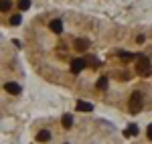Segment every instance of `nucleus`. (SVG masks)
I'll return each mask as SVG.
<instances>
[{
	"label": "nucleus",
	"instance_id": "obj_1",
	"mask_svg": "<svg viewBox=\"0 0 152 144\" xmlns=\"http://www.w3.org/2000/svg\"><path fill=\"white\" fill-rule=\"evenodd\" d=\"M130 114H140L142 108H144V96H142L140 91H134L132 96H130Z\"/></svg>",
	"mask_w": 152,
	"mask_h": 144
},
{
	"label": "nucleus",
	"instance_id": "obj_2",
	"mask_svg": "<svg viewBox=\"0 0 152 144\" xmlns=\"http://www.w3.org/2000/svg\"><path fill=\"white\" fill-rule=\"evenodd\" d=\"M136 59H138V63H136V73H138V75H142V77L150 75V71H152L150 59H148V57H144V55H138Z\"/></svg>",
	"mask_w": 152,
	"mask_h": 144
},
{
	"label": "nucleus",
	"instance_id": "obj_3",
	"mask_svg": "<svg viewBox=\"0 0 152 144\" xmlns=\"http://www.w3.org/2000/svg\"><path fill=\"white\" fill-rule=\"evenodd\" d=\"M85 67V59H73L71 61V73H81V69Z\"/></svg>",
	"mask_w": 152,
	"mask_h": 144
},
{
	"label": "nucleus",
	"instance_id": "obj_4",
	"mask_svg": "<svg viewBox=\"0 0 152 144\" xmlns=\"http://www.w3.org/2000/svg\"><path fill=\"white\" fill-rule=\"evenodd\" d=\"M4 89H6L8 94H12V96H18V94H20V85L14 83V81H6V83H4Z\"/></svg>",
	"mask_w": 152,
	"mask_h": 144
},
{
	"label": "nucleus",
	"instance_id": "obj_5",
	"mask_svg": "<svg viewBox=\"0 0 152 144\" xmlns=\"http://www.w3.org/2000/svg\"><path fill=\"white\" fill-rule=\"evenodd\" d=\"M49 29L53 31V33H63V23L59 20V18H55V20H51V24H49Z\"/></svg>",
	"mask_w": 152,
	"mask_h": 144
},
{
	"label": "nucleus",
	"instance_id": "obj_6",
	"mask_svg": "<svg viewBox=\"0 0 152 144\" xmlns=\"http://www.w3.org/2000/svg\"><path fill=\"white\" fill-rule=\"evenodd\" d=\"M37 140H39V142H49V140H51V132H49V130H39V132H37Z\"/></svg>",
	"mask_w": 152,
	"mask_h": 144
},
{
	"label": "nucleus",
	"instance_id": "obj_7",
	"mask_svg": "<svg viewBox=\"0 0 152 144\" xmlns=\"http://www.w3.org/2000/svg\"><path fill=\"white\" fill-rule=\"evenodd\" d=\"M77 112H94V106L87 102H77Z\"/></svg>",
	"mask_w": 152,
	"mask_h": 144
},
{
	"label": "nucleus",
	"instance_id": "obj_8",
	"mask_svg": "<svg viewBox=\"0 0 152 144\" xmlns=\"http://www.w3.org/2000/svg\"><path fill=\"white\" fill-rule=\"evenodd\" d=\"M136 134H138V126H136V124H132V126H128V128H126V130H124V136H136Z\"/></svg>",
	"mask_w": 152,
	"mask_h": 144
},
{
	"label": "nucleus",
	"instance_id": "obj_9",
	"mask_svg": "<svg viewBox=\"0 0 152 144\" xmlns=\"http://www.w3.org/2000/svg\"><path fill=\"white\" fill-rule=\"evenodd\" d=\"M61 124H63L65 128H71V126H73V118H71V114H65V116L61 118Z\"/></svg>",
	"mask_w": 152,
	"mask_h": 144
},
{
	"label": "nucleus",
	"instance_id": "obj_10",
	"mask_svg": "<svg viewBox=\"0 0 152 144\" xmlns=\"http://www.w3.org/2000/svg\"><path fill=\"white\" fill-rule=\"evenodd\" d=\"M75 49H77V51H87V41H85V39L75 41Z\"/></svg>",
	"mask_w": 152,
	"mask_h": 144
},
{
	"label": "nucleus",
	"instance_id": "obj_11",
	"mask_svg": "<svg viewBox=\"0 0 152 144\" xmlns=\"http://www.w3.org/2000/svg\"><path fill=\"white\" fill-rule=\"evenodd\" d=\"M10 8H12L10 0H0V10H2V12H8Z\"/></svg>",
	"mask_w": 152,
	"mask_h": 144
},
{
	"label": "nucleus",
	"instance_id": "obj_12",
	"mask_svg": "<svg viewBox=\"0 0 152 144\" xmlns=\"http://www.w3.org/2000/svg\"><path fill=\"white\" fill-rule=\"evenodd\" d=\"M97 89H102V91L107 89V77H99L97 79Z\"/></svg>",
	"mask_w": 152,
	"mask_h": 144
},
{
	"label": "nucleus",
	"instance_id": "obj_13",
	"mask_svg": "<svg viewBox=\"0 0 152 144\" xmlns=\"http://www.w3.org/2000/svg\"><path fill=\"white\" fill-rule=\"evenodd\" d=\"M18 8L20 10H28L31 8V0H18Z\"/></svg>",
	"mask_w": 152,
	"mask_h": 144
},
{
	"label": "nucleus",
	"instance_id": "obj_14",
	"mask_svg": "<svg viewBox=\"0 0 152 144\" xmlns=\"http://www.w3.org/2000/svg\"><path fill=\"white\" fill-rule=\"evenodd\" d=\"M120 57H122V59H134V55L128 53V51H120Z\"/></svg>",
	"mask_w": 152,
	"mask_h": 144
},
{
	"label": "nucleus",
	"instance_id": "obj_15",
	"mask_svg": "<svg viewBox=\"0 0 152 144\" xmlns=\"http://www.w3.org/2000/svg\"><path fill=\"white\" fill-rule=\"evenodd\" d=\"M20 20H23V16H20V14H14V16L10 18V23H12V24H20Z\"/></svg>",
	"mask_w": 152,
	"mask_h": 144
},
{
	"label": "nucleus",
	"instance_id": "obj_16",
	"mask_svg": "<svg viewBox=\"0 0 152 144\" xmlns=\"http://www.w3.org/2000/svg\"><path fill=\"white\" fill-rule=\"evenodd\" d=\"M148 138H150V140H152V124H150V126H148Z\"/></svg>",
	"mask_w": 152,
	"mask_h": 144
}]
</instances>
